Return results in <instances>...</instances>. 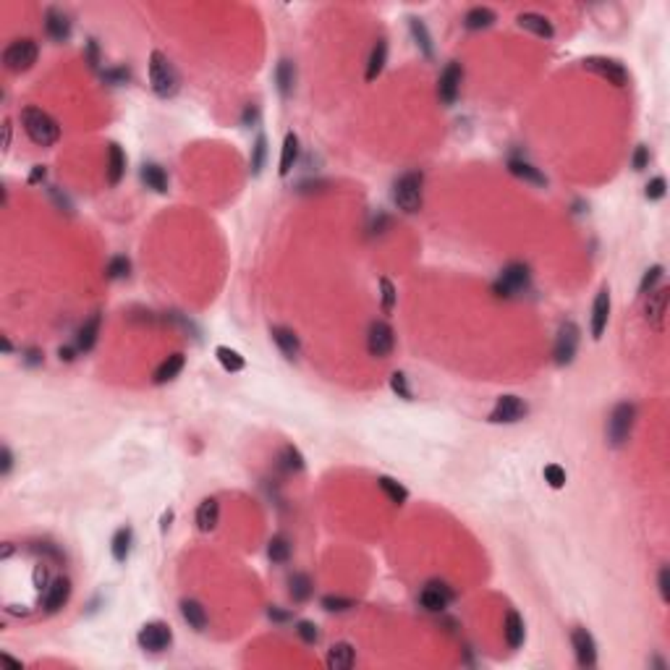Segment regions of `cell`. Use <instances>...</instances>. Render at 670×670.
Wrapping results in <instances>:
<instances>
[{"mask_svg": "<svg viewBox=\"0 0 670 670\" xmlns=\"http://www.w3.org/2000/svg\"><path fill=\"white\" fill-rule=\"evenodd\" d=\"M129 270H131V262L126 257H113L110 262H108V278L110 280H118V278H126L129 276Z\"/></svg>", "mask_w": 670, "mask_h": 670, "instance_id": "obj_45", "label": "cell"}, {"mask_svg": "<svg viewBox=\"0 0 670 670\" xmlns=\"http://www.w3.org/2000/svg\"><path fill=\"white\" fill-rule=\"evenodd\" d=\"M395 348V333L385 319H375L367 330V351L375 359H387Z\"/></svg>", "mask_w": 670, "mask_h": 670, "instance_id": "obj_7", "label": "cell"}, {"mask_svg": "<svg viewBox=\"0 0 670 670\" xmlns=\"http://www.w3.org/2000/svg\"><path fill=\"white\" fill-rule=\"evenodd\" d=\"M390 390H393L398 398H404V401H414V393H411V387H409V377H406L404 372H393V375H390Z\"/></svg>", "mask_w": 670, "mask_h": 670, "instance_id": "obj_41", "label": "cell"}, {"mask_svg": "<svg viewBox=\"0 0 670 670\" xmlns=\"http://www.w3.org/2000/svg\"><path fill=\"white\" fill-rule=\"evenodd\" d=\"M647 322L654 327V330H662V319H665V310H668V299H670V288L668 285H660L654 288L652 293H647Z\"/></svg>", "mask_w": 670, "mask_h": 670, "instance_id": "obj_16", "label": "cell"}, {"mask_svg": "<svg viewBox=\"0 0 670 670\" xmlns=\"http://www.w3.org/2000/svg\"><path fill=\"white\" fill-rule=\"evenodd\" d=\"M571 647H574L576 662L581 668H594L597 665V645H594V636L586 628L576 626L571 631Z\"/></svg>", "mask_w": 670, "mask_h": 670, "instance_id": "obj_14", "label": "cell"}, {"mask_svg": "<svg viewBox=\"0 0 670 670\" xmlns=\"http://www.w3.org/2000/svg\"><path fill=\"white\" fill-rule=\"evenodd\" d=\"M183 364H186V359H183V353H171L168 359H163V364L155 370V385H165V382H171V380H176L181 375V370H183Z\"/></svg>", "mask_w": 670, "mask_h": 670, "instance_id": "obj_27", "label": "cell"}, {"mask_svg": "<svg viewBox=\"0 0 670 670\" xmlns=\"http://www.w3.org/2000/svg\"><path fill=\"white\" fill-rule=\"evenodd\" d=\"M353 662H356V649H353L348 642H335V645L327 649V668L348 670L353 668Z\"/></svg>", "mask_w": 670, "mask_h": 670, "instance_id": "obj_22", "label": "cell"}, {"mask_svg": "<svg viewBox=\"0 0 670 670\" xmlns=\"http://www.w3.org/2000/svg\"><path fill=\"white\" fill-rule=\"evenodd\" d=\"M265 155H267V139L257 137V142L251 147V171L254 173H262V168H265Z\"/></svg>", "mask_w": 670, "mask_h": 670, "instance_id": "obj_44", "label": "cell"}, {"mask_svg": "<svg viewBox=\"0 0 670 670\" xmlns=\"http://www.w3.org/2000/svg\"><path fill=\"white\" fill-rule=\"evenodd\" d=\"M278 466L288 474L301 472V469H304V455H301L293 445H285L283 450H280V455H278Z\"/></svg>", "mask_w": 670, "mask_h": 670, "instance_id": "obj_40", "label": "cell"}, {"mask_svg": "<svg viewBox=\"0 0 670 670\" xmlns=\"http://www.w3.org/2000/svg\"><path fill=\"white\" fill-rule=\"evenodd\" d=\"M131 542H134V532H131V526H120L118 532L113 534L110 552H113V558H115V563H126V560H129Z\"/></svg>", "mask_w": 670, "mask_h": 670, "instance_id": "obj_28", "label": "cell"}, {"mask_svg": "<svg viewBox=\"0 0 670 670\" xmlns=\"http://www.w3.org/2000/svg\"><path fill=\"white\" fill-rule=\"evenodd\" d=\"M503 636H506V645L511 647V649L524 647V642H526L524 618H521V615H518L516 611L506 613V620H503Z\"/></svg>", "mask_w": 670, "mask_h": 670, "instance_id": "obj_20", "label": "cell"}, {"mask_svg": "<svg viewBox=\"0 0 670 670\" xmlns=\"http://www.w3.org/2000/svg\"><path fill=\"white\" fill-rule=\"evenodd\" d=\"M100 325H103V314H92V317L86 319L84 325L76 330V351L86 353L92 351L97 346V338H100Z\"/></svg>", "mask_w": 670, "mask_h": 670, "instance_id": "obj_19", "label": "cell"}, {"mask_svg": "<svg viewBox=\"0 0 670 670\" xmlns=\"http://www.w3.org/2000/svg\"><path fill=\"white\" fill-rule=\"evenodd\" d=\"M123 173H126V155H123L120 144L110 142V144H108V183H110V186L120 183Z\"/></svg>", "mask_w": 670, "mask_h": 670, "instance_id": "obj_26", "label": "cell"}, {"mask_svg": "<svg viewBox=\"0 0 670 670\" xmlns=\"http://www.w3.org/2000/svg\"><path fill=\"white\" fill-rule=\"evenodd\" d=\"M634 421H636V406L623 401L611 411L608 416V427H605V435H608V443L613 448L626 445L628 438H631V430H634Z\"/></svg>", "mask_w": 670, "mask_h": 670, "instance_id": "obj_3", "label": "cell"}, {"mask_svg": "<svg viewBox=\"0 0 670 670\" xmlns=\"http://www.w3.org/2000/svg\"><path fill=\"white\" fill-rule=\"evenodd\" d=\"M322 608H325L327 613H346V611H351V608H356V602L348 600V597L327 594V597H322Z\"/></svg>", "mask_w": 670, "mask_h": 670, "instance_id": "obj_42", "label": "cell"}, {"mask_svg": "<svg viewBox=\"0 0 670 670\" xmlns=\"http://www.w3.org/2000/svg\"><path fill=\"white\" fill-rule=\"evenodd\" d=\"M377 484H380V490L385 492V498L390 500V503H395V506H404L406 500H409V490H406L401 482H395L393 477H377Z\"/></svg>", "mask_w": 670, "mask_h": 670, "instance_id": "obj_38", "label": "cell"}, {"mask_svg": "<svg viewBox=\"0 0 670 670\" xmlns=\"http://www.w3.org/2000/svg\"><path fill=\"white\" fill-rule=\"evenodd\" d=\"M0 657H3V660H6V662H11V665H13V668H21V662H18V660H13V657H11V654H6V652H3V654H0Z\"/></svg>", "mask_w": 670, "mask_h": 670, "instance_id": "obj_60", "label": "cell"}, {"mask_svg": "<svg viewBox=\"0 0 670 670\" xmlns=\"http://www.w3.org/2000/svg\"><path fill=\"white\" fill-rule=\"evenodd\" d=\"M142 181L147 183V189L157 191V194H165L168 191V173L155 163H147L142 168Z\"/></svg>", "mask_w": 670, "mask_h": 670, "instance_id": "obj_34", "label": "cell"}, {"mask_svg": "<svg viewBox=\"0 0 670 670\" xmlns=\"http://www.w3.org/2000/svg\"><path fill=\"white\" fill-rule=\"evenodd\" d=\"M421 186H424V176H421V171H409L395 181L393 199H395V205H398V210H404V212H409V215H411V212H419Z\"/></svg>", "mask_w": 670, "mask_h": 670, "instance_id": "obj_4", "label": "cell"}, {"mask_svg": "<svg viewBox=\"0 0 670 670\" xmlns=\"http://www.w3.org/2000/svg\"><path fill=\"white\" fill-rule=\"evenodd\" d=\"M181 615H183V620H186L189 628H194V631H205L207 623H210L205 605L197 600H181Z\"/></svg>", "mask_w": 670, "mask_h": 670, "instance_id": "obj_25", "label": "cell"}, {"mask_svg": "<svg viewBox=\"0 0 670 670\" xmlns=\"http://www.w3.org/2000/svg\"><path fill=\"white\" fill-rule=\"evenodd\" d=\"M0 458H3V474H8L11 466H13V455H11L8 445H3V453H0Z\"/></svg>", "mask_w": 670, "mask_h": 670, "instance_id": "obj_54", "label": "cell"}, {"mask_svg": "<svg viewBox=\"0 0 670 670\" xmlns=\"http://www.w3.org/2000/svg\"><path fill=\"white\" fill-rule=\"evenodd\" d=\"M45 32H47V37H50V40H55V42L69 40V35H71L69 16H66V13H63L60 8H47V11H45Z\"/></svg>", "mask_w": 670, "mask_h": 670, "instance_id": "obj_18", "label": "cell"}, {"mask_svg": "<svg viewBox=\"0 0 670 670\" xmlns=\"http://www.w3.org/2000/svg\"><path fill=\"white\" fill-rule=\"evenodd\" d=\"M526 414H529V406L518 395H500L495 409L487 416V421L490 424H516V421L524 419Z\"/></svg>", "mask_w": 670, "mask_h": 670, "instance_id": "obj_10", "label": "cell"}, {"mask_svg": "<svg viewBox=\"0 0 670 670\" xmlns=\"http://www.w3.org/2000/svg\"><path fill=\"white\" fill-rule=\"evenodd\" d=\"M385 60H387V42L385 40H377L375 47H372V52H370V60H367V74H364L367 81H375V79L382 74Z\"/></svg>", "mask_w": 670, "mask_h": 670, "instance_id": "obj_33", "label": "cell"}, {"mask_svg": "<svg viewBox=\"0 0 670 670\" xmlns=\"http://www.w3.org/2000/svg\"><path fill=\"white\" fill-rule=\"evenodd\" d=\"M270 335H273V341H276V346L280 348V353H283L285 359H296L301 351V343H299V335L293 333L291 327H283V325H276L273 330H270Z\"/></svg>", "mask_w": 670, "mask_h": 670, "instance_id": "obj_21", "label": "cell"}, {"mask_svg": "<svg viewBox=\"0 0 670 670\" xmlns=\"http://www.w3.org/2000/svg\"><path fill=\"white\" fill-rule=\"evenodd\" d=\"M296 634L301 636L304 645H317V639H319V631L312 620H299V623H296Z\"/></svg>", "mask_w": 670, "mask_h": 670, "instance_id": "obj_48", "label": "cell"}, {"mask_svg": "<svg viewBox=\"0 0 670 670\" xmlns=\"http://www.w3.org/2000/svg\"><path fill=\"white\" fill-rule=\"evenodd\" d=\"M42 178H45V168L42 165H35V171H32V176H29V183H40Z\"/></svg>", "mask_w": 670, "mask_h": 670, "instance_id": "obj_56", "label": "cell"}, {"mask_svg": "<svg viewBox=\"0 0 670 670\" xmlns=\"http://www.w3.org/2000/svg\"><path fill=\"white\" fill-rule=\"evenodd\" d=\"M665 276V270H662V265H654V267H649L645 273V278H642V285H639V291L645 293H652L654 291V285H657V280Z\"/></svg>", "mask_w": 670, "mask_h": 670, "instance_id": "obj_47", "label": "cell"}, {"mask_svg": "<svg viewBox=\"0 0 670 670\" xmlns=\"http://www.w3.org/2000/svg\"><path fill=\"white\" fill-rule=\"evenodd\" d=\"M495 21H498V16H495V11L487 8V6H474V8L466 11V16H464V26L472 29V32L487 29V26H492Z\"/></svg>", "mask_w": 670, "mask_h": 670, "instance_id": "obj_29", "label": "cell"}, {"mask_svg": "<svg viewBox=\"0 0 670 670\" xmlns=\"http://www.w3.org/2000/svg\"><path fill=\"white\" fill-rule=\"evenodd\" d=\"M3 134H6V139H3V147L8 149V147H11V120H6V123H3Z\"/></svg>", "mask_w": 670, "mask_h": 670, "instance_id": "obj_58", "label": "cell"}, {"mask_svg": "<svg viewBox=\"0 0 670 670\" xmlns=\"http://www.w3.org/2000/svg\"><path fill=\"white\" fill-rule=\"evenodd\" d=\"M37 589H47V566L45 563H37L35 566V576H32Z\"/></svg>", "mask_w": 670, "mask_h": 670, "instance_id": "obj_52", "label": "cell"}, {"mask_svg": "<svg viewBox=\"0 0 670 670\" xmlns=\"http://www.w3.org/2000/svg\"><path fill=\"white\" fill-rule=\"evenodd\" d=\"M296 160H299V137L293 131H288L283 139V149H280V168H278V173L288 176L293 171Z\"/></svg>", "mask_w": 670, "mask_h": 670, "instance_id": "obj_30", "label": "cell"}, {"mask_svg": "<svg viewBox=\"0 0 670 670\" xmlns=\"http://www.w3.org/2000/svg\"><path fill=\"white\" fill-rule=\"evenodd\" d=\"M215 356L217 361L223 364L225 372H241L244 367H246V361H244V356H241L236 348H231V346H217L215 348Z\"/></svg>", "mask_w": 670, "mask_h": 670, "instance_id": "obj_39", "label": "cell"}, {"mask_svg": "<svg viewBox=\"0 0 670 670\" xmlns=\"http://www.w3.org/2000/svg\"><path fill=\"white\" fill-rule=\"evenodd\" d=\"M314 592V584L307 574H293L288 579V594H291L293 602H307Z\"/></svg>", "mask_w": 670, "mask_h": 670, "instance_id": "obj_36", "label": "cell"}, {"mask_svg": "<svg viewBox=\"0 0 670 670\" xmlns=\"http://www.w3.org/2000/svg\"><path fill=\"white\" fill-rule=\"evenodd\" d=\"M86 60H89V66H92V69H97V63H100V60H97V42H95V40H89V42H86Z\"/></svg>", "mask_w": 670, "mask_h": 670, "instance_id": "obj_53", "label": "cell"}, {"mask_svg": "<svg viewBox=\"0 0 670 670\" xmlns=\"http://www.w3.org/2000/svg\"><path fill=\"white\" fill-rule=\"evenodd\" d=\"M529 285V267L524 262H511L503 267L498 283H495V293L498 296H516Z\"/></svg>", "mask_w": 670, "mask_h": 670, "instance_id": "obj_8", "label": "cell"}, {"mask_svg": "<svg viewBox=\"0 0 670 670\" xmlns=\"http://www.w3.org/2000/svg\"><path fill=\"white\" fill-rule=\"evenodd\" d=\"M453 600H455V592H453V589H450V586H448L445 581H438V579H432V581H427V584H424V589H421V594H419V608H424L427 613H443Z\"/></svg>", "mask_w": 670, "mask_h": 670, "instance_id": "obj_11", "label": "cell"}, {"mask_svg": "<svg viewBox=\"0 0 670 670\" xmlns=\"http://www.w3.org/2000/svg\"><path fill=\"white\" fill-rule=\"evenodd\" d=\"M461 84H464V66L458 60H450L443 74L438 79V97L443 105H453L461 95Z\"/></svg>", "mask_w": 670, "mask_h": 670, "instance_id": "obj_9", "label": "cell"}, {"mask_svg": "<svg viewBox=\"0 0 670 670\" xmlns=\"http://www.w3.org/2000/svg\"><path fill=\"white\" fill-rule=\"evenodd\" d=\"M276 84L280 97H291L293 86H296V69H293L291 60H280L276 69Z\"/></svg>", "mask_w": 670, "mask_h": 670, "instance_id": "obj_32", "label": "cell"}, {"mask_svg": "<svg viewBox=\"0 0 670 670\" xmlns=\"http://www.w3.org/2000/svg\"><path fill=\"white\" fill-rule=\"evenodd\" d=\"M516 21H518L521 29H526V32H532V35L537 37H545V40H552V37H555V29H552L550 18L542 16V13H532V11H529V13H521Z\"/></svg>", "mask_w": 670, "mask_h": 670, "instance_id": "obj_23", "label": "cell"}, {"mask_svg": "<svg viewBox=\"0 0 670 670\" xmlns=\"http://www.w3.org/2000/svg\"><path fill=\"white\" fill-rule=\"evenodd\" d=\"M270 618H276V620H285V618H288V613H280V611H270Z\"/></svg>", "mask_w": 670, "mask_h": 670, "instance_id": "obj_59", "label": "cell"}, {"mask_svg": "<svg viewBox=\"0 0 670 670\" xmlns=\"http://www.w3.org/2000/svg\"><path fill=\"white\" fill-rule=\"evenodd\" d=\"M545 482L550 484L552 490H560L563 484H566V469L563 466H558V464H547L545 466Z\"/></svg>", "mask_w": 670, "mask_h": 670, "instance_id": "obj_43", "label": "cell"}, {"mask_svg": "<svg viewBox=\"0 0 670 670\" xmlns=\"http://www.w3.org/2000/svg\"><path fill=\"white\" fill-rule=\"evenodd\" d=\"M579 338H581V330H579V325L576 322H563L558 330V338H555V348H552V353H555V364H560V367H566V364H571L576 356V348H579Z\"/></svg>", "mask_w": 670, "mask_h": 670, "instance_id": "obj_12", "label": "cell"}, {"mask_svg": "<svg viewBox=\"0 0 670 670\" xmlns=\"http://www.w3.org/2000/svg\"><path fill=\"white\" fill-rule=\"evenodd\" d=\"M581 66H584L586 71L597 74V76L608 79V84H615V86L628 84V71L620 66L618 60L602 58V55H589V58L581 60Z\"/></svg>", "mask_w": 670, "mask_h": 670, "instance_id": "obj_13", "label": "cell"}, {"mask_svg": "<svg viewBox=\"0 0 670 670\" xmlns=\"http://www.w3.org/2000/svg\"><path fill=\"white\" fill-rule=\"evenodd\" d=\"M0 343H3V351H6V353H11V341H8V338H6V335H3V338H0Z\"/></svg>", "mask_w": 670, "mask_h": 670, "instance_id": "obj_61", "label": "cell"}, {"mask_svg": "<svg viewBox=\"0 0 670 670\" xmlns=\"http://www.w3.org/2000/svg\"><path fill=\"white\" fill-rule=\"evenodd\" d=\"M508 171L513 173L516 178H521V181H529V183H537V186H545L547 183V178L542 176L534 165H529V163H524V160H511L508 163Z\"/></svg>", "mask_w": 670, "mask_h": 670, "instance_id": "obj_37", "label": "cell"}, {"mask_svg": "<svg viewBox=\"0 0 670 670\" xmlns=\"http://www.w3.org/2000/svg\"><path fill=\"white\" fill-rule=\"evenodd\" d=\"M149 86L163 100L176 95L181 86V79L173 69V63L160 50H152V55H149Z\"/></svg>", "mask_w": 670, "mask_h": 670, "instance_id": "obj_2", "label": "cell"}, {"mask_svg": "<svg viewBox=\"0 0 670 670\" xmlns=\"http://www.w3.org/2000/svg\"><path fill=\"white\" fill-rule=\"evenodd\" d=\"M645 194L649 202H657V199L665 197V194H668V181H665V176H654V178L647 183Z\"/></svg>", "mask_w": 670, "mask_h": 670, "instance_id": "obj_46", "label": "cell"}, {"mask_svg": "<svg viewBox=\"0 0 670 670\" xmlns=\"http://www.w3.org/2000/svg\"><path fill=\"white\" fill-rule=\"evenodd\" d=\"M58 356H60V359L71 361V359H74V348H71V346H60V348H58Z\"/></svg>", "mask_w": 670, "mask_h": 670, "instance_id": "obj_57", "label": "cell"}, {"mask_svg": "<svg viewBox=\"0 0 670 670\" xmlns=\"http://www.w3.org/2000/svg\"><path fill=\"white\" fill-rule=\"evenodd\" d=\"M608 319H611V291H608V285H602L597 299H594L592 304V317H589V327H592L594 341L602 338L605 327H608Z\"/></svg>", "mask_w": 670, "mask_h": 670, "instance_id": "obj_15", "label": "cell"}, {"mask_svg": "<svg viewBox=\"0 0 670 670\" xmlns=\"http://www.w3.org/2000/svg\"><path fill=\"white\" fill-rule=\"evenodd\" d=\"M380 288H382V312H393L395 307V288L387 278H380Z\"/></svg>", "mask_w": 670, "mask_h": 670, "instance_id": "obj_49", "label": "cell"}, {"mask_svg": "<svg viewBox=\"0 0 670 670\" xmlns=\"http://www.w3.org/2000/svg\"><path fill=\"white\" fill-rule=\"evenodd\" d=\"M137 642L144 652H165L173 645V628L165 620H149L139 628Z\"/></svg>", "mask_w": 670, "mask_h": 670, "instance_id": "obj_6", "label": "cell"}, {"mask_svg": "<svg viewBox=\"0 0 670 670\" xmlns=\"http://www.w3.org/2000/svg\"><path fill=\"white\" fill-rule=\"evenodd\" d=\"M21 126L37 147H52L60 139V126L55 123V118L35 105L21 110Z\"/></svg>", "mask_w": 670, "mask_h": 670, "instance_id": "obj_1", "label": "cell"}, {"mask_svg": "<svg viewBox=\"0 0 670 670\" xmlns=\"http://www.w3.org/2000/svg\"><path fill=\"white\" fill-rule=\"evenodd\" d=\"M657 589H660L662 602H670V568L662 566L660 574H657Z\"/></svg>", "mask_w": 670, "mask_h": 670, "instance_id": "obj_50", "label": "cell"}, {"mask_svg": "<svg viewBox=\"0 0 670 670\" xmlns=\"http://www.w3.org/2000/svg\"><path fill=\"white\" fill-rule=\"evenodd\" d=\"M291 552H293V545L285 534H276L273 540L267 542V558L273 560V563H278V566L288 563V560H291Z\"/></svg>", "mask_w": 670, "mask_h": 670, "instance_id": "obj_31", "label": "cell"}, {"mask_svg": "<svg viewBox=\"0 0 670 670\" xmlns=\"http://www.w3.org/2000/svg\"><path fill=\"white\" fill-rule=\"evenodd\" d=\"M105 79H108V81H126V79H129V71L126 69L110 71V74H105Z\"/></svg>", "mask_w": 670, "mask_h": 670, "instance_id": "obj_55", "label": "cell"}, {"mask_svg": "<svg viewBox=\"0 0 670 670\" xmlns=\"http://www.w3.org/2000/svg\"><path fill=\"white\" fill-rule=\"evenodd\" d=\"M631 165H634V171H645L647 165H649V149H647L645 144L636 147V152H634V160H631Z\"/></svg>", "mask_w": 670, "mask_h": 670, "instance_id": "obj_51", "label": "cell"}, {"mask_svg": "<svg viewBox=\"0 0 670 670\" xmlns=\"http://www.w3.org/2000/svg\"><path fill=\"white\" fill-rule=\"evenodd\" d=\"M409 29H411V37H414V42H416V47H419L427 58H432V55H435V47H432V37L430 32H427V26H424V21L411 16L409 18Z\"/></svg>", "mask_w": 670, "mask_h": 670, "instance_id": "obj_35", "label": "cell"}, {"mask_svg": "<svg viewBox=\"0 0 670 670\" xmlns=\"http://www.w3.org/2000/svg\"><path fill=\"white\" fill-rule=\"evenodd\" d=\"M71 597V581L69 579H55L47 589H45V597H42V608L45 613H58L66 602H69Z\"/></svg>", "mask_w": 670, "mask_h": 670, "instance_id": "obj_17", "label": "cell"}, {"mask_svg": "<svg viewBox=\"0 0 670 670\" xmlns=\"http://www.w3.org/2000/svg\"><path fill=\"white\" fill-rule=\"evenodd\" d=\"M37 55H40V47H37L35 40H13V42L3 50V66L11 71V74H21V71H29L37 63Z\"/></svg>", "mask_w": 670, "mask_h": 670, "instance_id": "obj_5", "label": "cell"}, {"mask_svg": "<svg viewBox=\"0 0 670 670\" xmlns=\"http://www.w3.org/2000/svg\"><path fill=\"white\" fill-rule=\"evenodd\" d=\"M217 521H220V503H217V498H205L197 508V529L212 532Z\"/></svg>", "mask_w": 670, "mask_h": 670, "instance_id": "obj_24", "label": "cell"}]
</instances>
